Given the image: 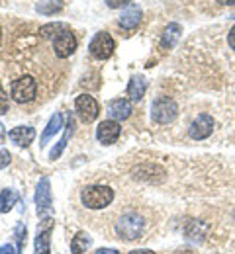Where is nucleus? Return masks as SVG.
Segmentation results:
<instances>
[{"mask_svg":"<svg viewBox=\"0 0 235 254\" xmlns=\"http://www.w3.org/2000/svg\"><path fill=\"white\" fill-rule=\"evenodd\" d=\"M141 8L139 6H130V8H126L124 12H122V16L118 18V24H120V28H124V30H134L139 26V22H141Z\"/></svg>","mask_w":235,"mask_h":254,"instance_id":"nucleus-13","label":"nucleus"},{"mask_svg":"<svg viewBox=\"0 0 235 254\" xmlns=\"http://www.w3.org/2000/svg\"><path fill=\"white\" fill-rule=\"evenodd\" d=\"M77 49V37L71 33V30H65L63 33H59L57 37H53V53L59 59H67L75 53Z\"/></svg>","mask_w":235,"mask_h":254,"instance_id":"nucleus-8","label":"nucleus"},{"mask_svg":"<svg viewBox=\"0 0 235 254\" xmlns=\"http://www.w3.org/2000/svg\"><path fill=\"white\" fill-rule=\"evenodd\" d=\"M178 116V106L172 98L168 96H159L153 100V106H151V118L155 124L159 126H167L170 122H174Z\"/></svg>","mask_w":235,"mask_h":254,"instance_id":"nucleus-2","label":"nucleus"},{"mask_svg":"<svg viewBox=\"0 0 235 254\" xmlns=\"http://www.w3.org/2000/svg\"><path fill=\"white\" fill-rule=\"evenodd\" d=\"M218 2L224 6H235V0H218Z\"/></svg>","mask_w":235,"mask_h":254,"instance_id":"nucleus-31","label":"nucleus"},{"mask_svg":"<svg viewBox=\"0 0 235 254\" xmlns=\"http://www.w3.org/2000/svg\"><path fill=\"white\" fill-rule=\"evenodd\" d=\"M88 49H90V55H92L94 59H98V61H106V59H110V57L114 55L116 45H114V39L110 37V33L100 32L92 37V41H90Z\"/></svg>","mask_w":235,"mask_h":254,"instance_id":"nucleus-5","label":"nucleus"},{"mask_svg":"<svg viewBox=\"0 0 235 254\" xmlns=\"http://www.w3.org/2000/svg\"><path fill=\"white\" fill-rule=\"evenodd\" d=\"M132 112H134V106H132V102L130 100H124V98H120V100H112L110 104H108V118L110 120H116V122H122V120H128L130 116H132Z\"/></svg>","mask_w":235,"mask_h":254,"instance_id":"nucleus-11","label":"nucleus"},{"mask_svg":"<svg viewBox=\"0 0 235 254\" xmlns=\"http://www.w3.org/2000/svg\"><path fill=\"white\" fill-rule=\"evenodd\" d=\"M0 114H8V96L0 88Z\"/></svg>","mask_w":235,"mask_h":254,"instance_id":"nucleus-24","label":"nucleus"},{"mask_svg":"<svg viewBox=\"0 0 235 254\" xmlns=\"http://www.w3.org/2000/svg\"><path fill=\"white\" fill-rule=\"evenodd\" d=\"M92 245V239L86 233H77V237H73L71 241V251L73 254H82L86 253V249Z\"/></svg>","mask_w":235,"mask_h":254,"instance_id":"nucleus-19","label":"nucleus"},{"mask_svg":"<svg viewBox=\"0 0 235 254\" xmlns=\"http://www.w3.org/2000/svg\"><path fill=\"white\" fill-rule=\"evenodd\" d=\"M212 131H214V118L210 114H200L192 122V126L188 129V135L196 141H202V139H208L212 135Z\"/></svg>","mask_w":235,"mask_h":254,"instance_id":"nucleus-9","label":"nucleus"},{"mask_svg":"<svg viewBox=\"0 0 235 254\" xmlns=\"http://www.w3.org/2000/svg\"><path fill=\"white\" fill-rule=\"evenodd\" d=\"M10 92H12V98L18 104H28V102L35 100V96H37V82H35L34 76L24 74V76H20L12 82Z\"/></svg>","mask_w":235,"mask_h":254,"instance_id":"nucleus-3","label":"nucleus"},{"mask_svg":"<svg viewBox=\"0 0 235 254\" xmlns=\"http://www.w3.org/2000/svg\"><path fill=\"white\" fill-rule=\"evenodd\" d=\"M228 43H230V47L235 51V26L230 30V33H228Z\"/></svg>","mask_w":235,"mask_h":254,"instance_id":"nucleus-27","label":"nucleus"},{"mask_svg":"<svg viewBox=\"0 0 235 254\" xmlns=\"http://www.w3.org/2000/svg\"><path fill=\"white\" fill-rule=\"evenodd\" d=\"M35 205H37V215H47L53 209V197H51V184L49 178H41L35 190Z\"/></svg>","mask_w":235,"mask_h":254,"instance_id":"nucleus-7","label":"nucleus"},{"mask_svg":"<svg viewBox=\"0 0 235 254\" xmlns=\"http://www.w3.org/2000/svg\"><path fill=\"white\" fill-rule=\"evenodd\" d=\"M0 41H2V30H0Z\"/></svg>","mask_w":235,"mask_h":254,"instance_id":"nucleus-32","label":"nucleus"},{"mask_svg":"<svg viewBox=\"0 0 235 254\" xmlns=\"http://www.w3.org/2000/svg\"><path fill=\"white\" fill-rule=\"evenodd\" d=\"M75 133V118L73 116H69V120H67V126H65V133H63V137H61V141L57 143V147L51 151V159H59L61 157V153L65 151V147H67V143H69V139H71V135Z\"/></svg>","mask_w":235,"mask_h":254,"instance_id":"nucleus-18","label":"nucleus"},{"mask_svg":"<svg viewBox=\"0 0 235 254\" xmlns=\"http://www.w3.org/2000/svg\"><path fill=\"white\" fill-rule=\"evenodd\" d=\"M18 201V191L14 190H2L0 191V213L10 211Z\"/></svg>","mask_w":235,"mask_h":254,"instance_id":"nucleus-20","label":"nucleus"},{"mask_svg":"<svg viewBox=\"0 0 235 254\" xmlns=\"http://www.w3.org/2000/svg\"><path fill=\"white\" fill-rule=\"evenodd\" d=\"M0 254H18L10 245H4V247H0Z\"/></svg>","mask_w":235,"mask_h":254,"instance_id":"nucleus-28","label":"nucleus"},{"mask_svg":"<svg viewBox=\"0 0 235 254\" xmlns=\"http://www.w3.org/2000/svg\"><path fill=\"white\" fill-rule=\"evenodd\" d=\"M180 26L176 24V22H170L167 28H165V32H163V37H161V47L163 49H172L174 45H176V41L180 39Z\"/></svg>","mask_w":235,"mask_h":254,"instance_id":"nucleus-16","label":"nucleus"},{"mask_svg":"<svg viewBox=\"0 0 235 254\" xmlns=\"http://www.w3.org/2000/svg\"><path fill=\"white\" fill-rule=\"evenodd\" d=\"M61 127H63V114H55V116L49 120L47 127H45V131H43V135H41V139H39V145L45 147L47 141H49L51 137H55V133L61 131Z\"/></svg>","mask_w":235,"mask_h":254,"instance_id":"nucleus-17","label":"nucleus"},{"mask_svg":"<svg viewBox=\"0 0 235 254\" xmlns=\"http://www.w3.org/2000/svg\"><path fill=\"white\" fill-rule=\"evenodd\" d=\"M145 90H147V80H145L141 74L132 76V80H130V84H128V96H130V100L139 102V100L145 96Z\"/></svg>","mask_w":235,"mask_h":254,"instance_id":"nucleus-14","label":"nucleus"},{"mask_svg":"<svg viewBox=\"0 0 235 254\" xmlns=\"http://www.w3.org/2000/svg\"><path fill=\"white\" fill-rule=\"evenodd\" d=\"M94 254H120L118 251H114V249H98Z\"/></svg>","mask_w":235,"mask_h":254,"instance_id":"nucleus-29","label":"nucleus"},{"mask_svg":"<svg viewBox=\"0 0 235 254\" xmlns=\"http://www.w3.org/2000/svg\"><path fill=\"white\" fill-rule=\"evenodd\" d=\"M143 229H145V221L139 215H135V213H128V215L120 217V221L116 225V233L124 241H135V239H139L141 233H143Z\"/></svg>","mask_w":235,"mask_h":254,"instance_id":"nucleus-4","label":"nucleus"},{"mask_svg":"<svg viewBox=\"0 0 235 254\" xmlns=\"http://www.w3.org/2000/svg\"><path fill=\"white\" fill-rule=\"evenodd\" d=\"M208 231V225L202 221H190V225L186 227V235L190 237V239H202L204 237V233Z\"/></svg>","mask_w":235,"mask_h":254,"instance_id":"nucleus-21","label":"nucleus"},{"mask_svg":"<svg viewBox=\"0 0 235 254\" xmlns=\"http://www.w3.org/2000/svg\"><path fill=\"white\" fill-rule=\"evenodd\" d=\"M8 162H10V153H8V151H2V153H0V170H2Z\"/></svg>","mask_w":235,"mask_h":254,"instance_id":"nucleus-26","label":"nucleus"},{"mask_svg":"<svg viewBox=\"0 0 235 254\" xmlns=\"http://www.w3.org/2000/svg\"><path fill=\"white\" fill-rule=\"evenodd\" d=\"M35 137V129L34 127L22 126V127H14L10 133H8V139L20 147H28Z\"/></svg>","mask_w":235,"mask_h":254,"instance_id":"nucleus-12","label":"nucleus"},{"mask_svg":"<svg viewBox=\"0 0 235 254\" xmlns=\"http://www.w3.org/2000/svg\"><path fill=\"white\" fill-rule=\"evenodd\" d=\"M65 30H69L65 24H47V26H43L39 33L43 35V37H57L59 33H63Z\"/></svg>","mask_w":235,"mask_h":254,"instance_id":"nucleus-22","label":"nucleus"},{"mask_svg":"<svg viewBox=\"0 0 235 254\" xmlns=\"http://www.w3.org/2000/svg\"><path fill=\"white\" fill-rule=\"evenodd\" d=\"M130 254H155L153 251H145V249H139V251H132Z\"/></svg>","mask_w":235,"mask_h":254,"instance_id":"nucleus-30","label":"nucleus"},{"mask_svg":"<svg viewBox=\"0 0 235 254\" xmlns=\"http://www.w3.org/2000/svg\"><path fill=\"white\" fill-rule=\"evenodd\" d=\"M132 0H106V4L110 6V8H122V6H126V4H130Z\"/></svg>","mask_w":235,"mask_h":254,"instance_id":"nucleus-25","label":"nucleus"},{"mask_svg":"<svg viewBox=\"0 0 235 254\" xmlns=\"http://www.w3.org/2000/svg\"><path fill=\"white\" fill-rule=\"evenodd\" d=\"M16 253L22 254V251H24V245H26V227L20 223L18 227H16Z\"/></svg>","mask_w":235,"mask_h":254,"instance_id":"nucleus-23","label":"nucleus"},{"mask_svg":"<svg viewBox=\"0 0 235 254\" xmlns=\"http://www.w3.org/2000/svg\"><path fill=\"white\" fill-rule=\"evenodd\" d=\"M120 133H122V127L116 120H106L96 129V139L100 141L102 145H112V143L118 141Z\"/></svg>","mask_w":235,"mask_h":254,"instance_id":"nucleus-10","label":"nucleus"},{"mask_svg":"<svg viewBox=\"0 0 235 254\" xmlns=\"http://www.w3.org/2000/svg\"><path fill=\"white\" fill-rule=\"evenodd\" d=\"M80 199L88 209H104L114 201V190L108 186H88L82 190Z\"/></svg>","mask_w":235,"mask_h":254,"instance_id":"nucleus-1","label":"nucleus"},{"mask_svg":"<svg viewBox=\"0 0 235 254\" xmlns=\"http://www.w3.org/2000/svg\"><path fill=\"white\" fill-rule=\"evenodd\" d=\"M51 223H47L45 229H39L37 231V237H35V254H49V245H51Z\"/></svg>","mask_w":235,"mask_h":254,"instance_id":"nucleus-15","label":"nucleus"},{"mask_svg":"<svg viewBox=\"0 0 235 254\" xmlns=\"http://www.w3.org/2000/svg\"><path fill=\"white\" fill-rule=\"evenodd\" d=\"M75 108H77V114L80 116V120H82L84 124H92V122L98 118V114H100L98 102L88 94L77 96V100H75Z\"/></svg>","mask_w":235,"mask_h":254,"instance_id":"nucleus-6","label":"nucleus"}]
</instances>
